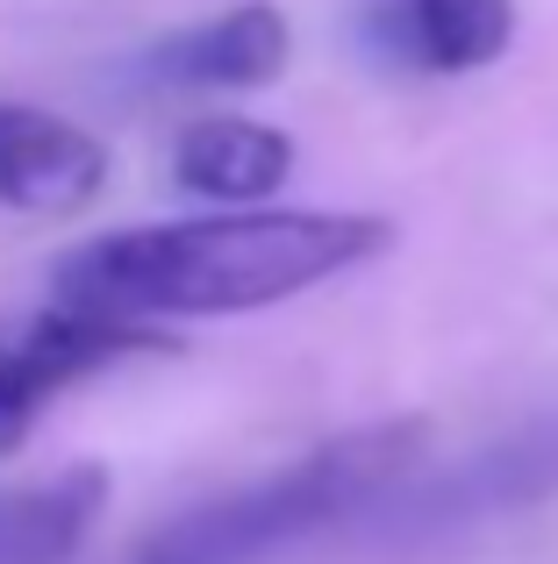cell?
Listing matches in <instances>:
<instances>
[{
  "instance_id": "obj_1",
  "label": "cell",
  "mask_w": 558,
  "mask_h": 564,
  "mask_svg": "<svg viewBox=\"0 0 558 564\" xmlns=\"http://www.w3.org/2000/svg\"><path fill=\"white\" fill-rule=\"evenodd\" d=\"M394 229L379 215L272 207V215H208L115 229L57 258V301L122 322L158 315H244L287 293H308L351 264L379 258Z\"/></svg>"
},
{
  "instance_id": "obj_2",
  "label": "cell",
  "mask_w": 558,
  "mask_h": 564,
  "mask_svg": "<svg viewBox=\"0 0 558 564\" xmlns=\"http://www.w3.org/2000/svg\"><path fill=\"white\" fill-rule=\"evenodd\" d=\"M422 429L416 422H387V429H358V436H336L322 451L293 457L287 471L244 486V494L215 500V508L186 514V522L158 529L151 551L172 564H251L279 551V543L308 536V529L336 522V514L365 508L387 479H401L408 457H416Z\"/></svg>"
},
{
  "instance_id": "obj_3",
  "label": "cell",
  "mask_w": 558,
  "mask_h": 564,
  "mask_svg": "<svg viewBox=\"0 0 558 564\" xmlns=\"http://www.w3.org/2000/svg\"><path fill=\"white\" fill-rule=\"evenodd\" d=\"M137 350H172L151 322H122V315H94V307H43L29 315L14 336H0V451H22L36 414L51 408V393L79 386L86 372Z\"/></svg>"
},
{
  "instance_id": "obj_4",
  "label": "cell",
  "mask_w": 558,
  "mask_h": 564,
  "mask_svg": "<svg viewBox=\"0 0 558 564\" xmlns=\"http://www.w3.org/2000/svg\"><path fill=\"white\" fill-rule=\"evenodd\" d=\"M108 186V151L51 108L0 100V207L22 215H79Z\"/></svg>"
},
{
  "instance_id": "obj_5",
  "label": "cell",
  "mask_w": 558,
  "mask_h": 564,
  "mask_svg": "<svg viewBox=\"0 0 558 564\" xmlns=\"http://www.w3.org/2000/svg\"><path fill=\"white\" fill-rule=\"evenodd\" d=\"M373 43L408 72H480L516 43V0H373Z\"/></svg>"
},
{
  "instance_id": "obj_6",
  "label": "cell",
  "mask_w": 558,
  "mask_h": 564,
  "mask_svg": "<svg viewBox=\"0 0 558 564\" xmlns=\"http://www.w3.org/2000/svg\"><path fill=\"white\" fill-rule=\"evenodd\" d=\"M293 57V29L272 0H244V8H223L215 22L186 29V36L158 43L151 72L172 86H272Z\"/></svg>"
},
{
  "instance_id": "obj_7",
  "label": "cell",
  "mask_w": 558,
  "mask_h": 564,
  "mask_svg": "<svg viewBox=\"0 0 558 564\" xmlns=\"http://www.w3.org/2000/svg\"><path fill=\"white\" fill-rule=\"evenodd\" d=\"M172 172L186 193L223 207H251L266 193L287 186L293 172V137L272 122H244V115H201L186 122V137L172 143Z\"/></svg>"
},
{
  "instance_id": "obj_8",
  "label": "cell",
  "mask_w": 558,
  "mask_h": 564,
  "mask_svg": "<svg viewBox=\"0 0 558 564\" xmlns=\"http://www.w3.org/2000/svg\"><path fill=\"white\" fill-rule=\"evenodd\" d=\"M100 500H108L100 465H72L43 486L0 494V564H65L86 543Z\"/></svg>"
},
{
  "instance_id": "obj_9",
  "label": "cell",
  "mask_w": 558,
  "mask_h": 564,
  "mask_svg": "<svg viewBox=\"0 0 558 564\" xmlns=\"http://www.w3.org/2000/svg\"><path fill=\"white\" fill-rule=\"evenodd\" d=\"M137 564H172V557H158V551H151V543H143V551H137Z\"/></svg>"
}]
</instances>
